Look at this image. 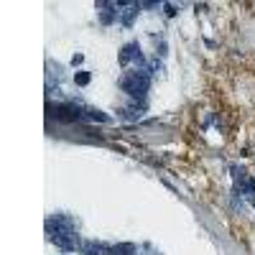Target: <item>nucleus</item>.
I'll list each match as a JSON object with an SVG mask.
<instances>
[{
  "label": "nucleus",
  "mask_w": 255,
  "mask_h": 255,
  "mask_svg": "<svg viewBox=\"0 0 255 255\" xmlns=\"http://www.w3.org/2000/svg\"><path fill=\"white\" fill-rule=\"evenodd\" d=\"M148 87H151V74L143 69H133L120 77V90L128 92L130 97H146Z\"/></svg>",
  "instance_id": "1"
},
{
  "label": "nucleus",
  "mask_w": 255,
  "mask_h": 255,
  "mask_svg": "<svg viewBox=\"0 0 255 255\" xmlns=\"http://www.w3.org/2000/svg\"><path fill=\"white\" fill-rule=\"evenodd\" d=\"M118 59H120V64H123V66H128V64H130L133 59H136V61H138V64L143 66V69L148 72V66L143 64V57H140V46H138L136 41H133V43H125V46H123V51H120V57H118Z\"/></svg>",
  "instance_id": "2"
},
{
  "label": "nucleus",
  "mask_w": 255,
  "mask_h": 255,
  "mask_svg": "<svg viewBox=\"0 0 255 255\" xmlns=\"http://www.w3.org/2000/svg\"><path fill=\"white\" fill-rule=\"evenodd\" d=\"M51 242H54L57 248H61L64 253H74L77 245H79V237H77L74 232H59V235L51 237Z\"/></svg>",
  "instance_id": "3"
},
{
  "label": "nucleus",
  "mask_w": 255,
  "mask_h": 255,
  "mask_svg": "<svg viewBox=\"0 0 255 255\" xmlns=\"http://www.w3.org/2000/svg\"><path fill=\"white\" fill-rule=\"evenodd\" d=\"M79 253L82 255H113L110 245H105V242H97V240H84L82 245H79Z\"/></svg>",
  "instance_id": "4"
},
{
  "label": "nucleus",
  "mask_w": 255,
  "mask_h": 255,
  "mask_svg": "<svg viewBox=\"0 0 255 255\" xmlns=\"http://www.w3.org/2000/svg\"><path fill=\"white\" fill-rule=\"evenodd\" d=\"M118 5L123 8V10H120V23H123V26H130V23H133V16H136L138 8H140V3H130V5L118 3Z\"/></svg>",
  "instance_id": "5"
},
{
  "label": "nucleus",
  "mask_w": 255,
  "mask_h": 255,
  "mask_svg": "<svg viewBox=\"0 0 255 255\" xmlns=\"http://www.w3.org/2000/svg\"><path fill=\"white\" fill-rule=\"evenodd\" d=\"M113 255H138V248L133 242H120V245H110Z\"/></svg>",
  "instance_id": "6"
},
{
  "label": "nucleus",
  "mask_w": 255,
  "mask_h": 255,
  "mask_svg": "<svg viewBox=\"0 0 255 255\" xmlns=\"http://www.w3.org/2000/svg\"><path fill=\"white\" fill-rule=\"evenodd\" d=\"M90 113H92L90 118H95V120H99V123H107V120H110L107 115H102V113H99V110H90Z\"/></svg>",
  "instance_id": "7"
},
{
  "label": "nucleus",
  "mask_w": 255,
  "mask_h": 255,
  "mask_svg": "<svg viewBox=\"0 0 255 255\" xmlns=\"http://www.w3.org/2000/svg\"><path fill=\"white\" fill-rule=\"evenodd\" d=\"M74 79H77V84H87V82H90V74H87V72H79Z\"/></svg>",
  "instance_id": "8"
},
{
  "label": "nucleus",
  "mask_w": 255,
  "mask_h": 255,
  "mask_svg": "<svg viewBox=\"0 0 255 255\" xmlns=\"http://www.w3.org/2000/svg\"><path fill=\"white\" fill-rule=\"evenodd\" d=\"M166 16H176V8L171 3H166Z\"/></svg>",
  "instance_id": "9"
}]
</instances>
